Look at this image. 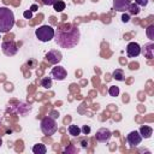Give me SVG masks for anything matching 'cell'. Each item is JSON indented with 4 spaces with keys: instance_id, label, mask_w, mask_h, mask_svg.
I'll list each match as a JSON object with an SVG mask.
<instances>
[{
    "instance_id": "obj_1",
    "label": "cell",
    "mask_w": 154,
    "mask_h": 154,
    "mask_svg": "<svg viewBox=\"0 0 154 154\" xmlns=\"http://www.w3.org/2000/svg\"><path fill=\"white\" fill-rule=\"evenodd\" d=\"M54 37L58 46H60L61 48L70 49L78 45L81 38V32L77 26H72L69 30L57 29V31H54Z\"/></svg>"
},
{
    "instance_id": "obj_2",
    "label": "cell",
    "mask_w": 154,
    "mask_h": 154,
    "mask_svg": "<svg viewBox=\"0 0 154 154\" xmlns=\"http://www.w3.org/2000/svg\"><path fill=\"white\" fill-rule=\"evenodd\" d=\"M14 25L13 12L5 6H0V32H8Z\"/></svg>"
},
{
    "instance_id": "obj_3",
    "label": "cell",
    "mask_w": 154,
    "mask_h": 154,
    "mask_svg": "<svg viewBox=\"0 0 154 154\" xmlns=\"http://www.w3.org/2000/svg\"><path fill=\"white\" fill-rule=\"evenodd\" d=\"M57 129H58V125H57V122H55L54 118L48 116V117H45L41 120V130H42V132L45 135L52 136V135L55 134Z\"/></svg>"
},
{
    "instance_id": "obj_4",
    "label": "cell",
    "mask_w": 154,
    "mask_h": 154,
    "mask_svg": "<svg viewBox=\"0 0 154 154\" xmlns=\"http://www.w3.org/2000/svg\"><path fill=\"white\" fill-rule=\"evenodd\" d=\"M36 37L42 42H48L54 37V29L49 25H42L35 31Z\"/></svg>"
},
{
    "instance_id": "obj_5",
    "label": "cell",
    "mask_w": 154,
    "mask_h": 154,
    "mask_svg": "<svg viewBox=\"0 0 154 154\" xmlns=\"http://www.w3.org/2000/svg\"><path fill=\"white\" fill-rule=\"evenodd\" d=\"M1 49H2V53L7 57H12L17 52H18V48H17V45L13 42V41H5L1 43Z\"/></svg>"
},
{
    "instance_id": "obj_6",
    "label": "cell",
    "mask_w": 154,
    "mask_h": 154,
    "mask_svg": "<svg viewBox=\"0 0 154 154\" xmlns=\"http://www.w3.org/2000/svg\"><path fill=\"white\" fill-rule=\"evenodd\" d=\"M63 59V55H61V52L58 51V49H51L47 54H46V60L49 63V64H53V65H57Z\"/></svg>"
},
{
    "instance_id": "obj_7",
    "label": "cell",
    "mask_w": 154,
    "mask_h": 154,
    "mask_svg": "<svg viewBox=\"0 0 154 154\" xmlns=\"http://www.w3.org/2000/svg\"><path fill=\"white\" fill-rule=\"evenodd\" d=\"M111 137H112V132H111L108 129H106V128H101V129H99V130L96 131V134H95V138H96V141H99V142H101V143L108 142Z\"/></svg>"
},
{
    "instance_id": "obj_8",
    "label": "cell",
    "mask_w": 154,
    "mask_h": 154,
    "mask_svg": "<svg viewBox=\"0 0 154 154\" xmlns=\"http://www.w3.org/2000/svg\"><path fill=\"white\" fill-rule=\"evenodd\" d=\"M66 76H67L66 70L63 66H59V65L55 66V67H53L52 71H51V77L54 78V79H57V81H63V79L66 78Z\"/></svg>"
},
{
    "instance_id": "obj_9",
    "label": "cell",
    "mask_w": 154,
    "mask_h": 154,
    "mask_svg": "<svg viewBox=\"0 0 154 154\" xmlns=\"http://www.w3.org/2000/svg\"><path fill=\"white\" fill-rule=\"evenodd\" d=\"M126 54L129 58H135L141 54V46L137 42H130L126 46Z\"/></svg>"
},
{
    "instance_id": "obj_10",
    "label": "cell",
    "mask_w": 154,
    "mask_h": 154,
    "mask_svg": "<svg viewBox=\"0 0 154 154\" xmlns=\"http://www.w3.org/2000/svg\"><path fill=\"white\" fill-rule=\"evenodd\" d=\"M126 141H128V143L131 146V147H136V146H138L140 143H141V141H142V136L140 135V132L138 131H131V132H129V135L126 136Z\"/></svg>"
},
{
    "instance_id": "obj_11",
    "label": "cell",
    "mask_w": 154,
    "mask_h": 154,
    "mask_svg": "<svg viewBox=\"0 0 154 154\" xmlns=\"http://www.w3.org/2000/svg\"><path fill=\"white\" fill-rule=\"evenodd\" d=\"M130 4H131L130 0H113V8L118 12H125L128 11Z\"/></svg>"
},
{
    "instance_id": "obj_12",
    "label": "cell",
    "mask_w": 154,
    "mask_h": 154,
    "mask_svg": "<svg viewBox=\"0 0 154 154\" xmlns=\"http://www.w3.org/2000/svg\"><path fill=\"white\" fill-rule=\"evenodd\" d=\"M141 53H142L146 58L153 59V57H154V43H153V42H149V43L144 45L143 48L141 47Z\"/></svg>"
},
{
    "instance_id": "obj_13",
    "label": "cell",
    "mask_w": 154,
    "mask_h": 154,
    "mask_svg": "<svg viewBox=\"0 0 154 154\" xmlns=\"http://www.w3.org/2000/svg\"><path fill=\"white\" fill-rule=\"evenodd\" d=\"M140 135L142 136V138H149L152 135H153V129L148 125H143L140 128Z\"/></svg>"
},
{
    "instance_id": "obj_14",
    "label": "cell",
    "mask_w": 154,
    "mask_h": 154,
    "mask_svg": "<svg viewBox=\"0 0 154 154\" xmlns=\"http://www.w3.org/2000/svg\"><path fill=\"white\" fill-rule=\"evenodd\" d=\"M46 152H47V148L42 143H37L32 147V153L34 154H46Z\"/></svg>"
},
{
    "instance_id": "obj_15",
    "label": "cell",
    "mask_w": 154,
    "mask_h": 154,
    "mask_svg": "<svg viewBox=\"0 0 154 154\" xmlns=\"http://www.w3.org/2000/svg\"><path fill=\"white\" fill-rule=\"evenodd\" d=\"M128 11H129V13L130 14H132V16H137L138 13H140V6L137 5V4H130L129 5V7H128Z\"/></svg>"
},
{
    "instance_id": "obj_16",
    "label": "cell",
    "mask_w": 154,
    "mask_h": 154,
    "mask_svg": "<svg viewBox=\"0 0 154 154\" xmlns=\"http://www.w3.org/2000/svg\"><path fill=\"white\" fill-rule=\"evenodd\" d=\"M112 77L117 81H124V72L122 69H116L112 73Z\"/></svg>"
},
{
    "instance_id": "obj_17",
    "label": "cell",
    "mask_w": 154,
    "mask_h": 154,
    "mask_svg": "<svg viewBox=\"0 0 154 154\" xmlns=\"http://www.w3.org/2000/svg\"><path fill=\"white\" fill-rule=\"evenodd\" d=\"M52 6H53V8H54L57 12H61V11H64V10H65V2H64V1H61V0L55 1Z\"/></svg>"
},
{
    "instance_id": "obj_18",
    "label": "cell",
    "mask_w": 154,
    "mask_h": 154,
    "mask_svg": "<svg viewBox=\"0 0 154 154\" xmlns=\"http://www.w3.org/2000/svg\"><path fill=\"white\" fill-rule=\"evenodd\" d=\"M41 85L45 89H49L52 87V77H43L41 79Z\"/></svg>"
},
{
    "instance_id": "obj_19",
    "label": "cell",
    "mask_w": 154,
    "mask_h": 154,
    "mask_svg": "<svg viewBox=\"0 0 154 154\" xmlns=\"http://www.w3.org/2000/svg\"><path fill=\"white\" fill-rule=\"evenodd\" d=\"M67 130H69V134H70L71 136H78V135L81 134V129H79L77 125H70Z\"/></svg>"
},
{
    "instance_id": "obj_20",
    "label": "cell",
    "mask_w": 154,
    "mask_h": 154,
    "mask_svg": "<svg viewBox=\"0 0 154 154\" xmlns=\"http://www.w3.org/2000/svg\"><path fill=\"white\" fill-rule=\"evenodd\" d=\"M108 94H109L111 96H113V97L118 96V95H119V88H118L117 85H112V87H109V89H108Z\"/></svg>"
},
{
    "instance_id": "obj_21",
    "label": "cell",
    "mask_w": 154,
    "mask_h": 154,
    "mask_svg": "<svg viewBox=\"0 0 154 154\" xmlns=\"http://www.w3.org/2000/svg\"><path fill=\"white\" fill-rule=\"evenodd\" d=\"M153 31H154V25L152 24V25H149V26L147 28V36H148L150 40L154 38V34H153Z\"/></svg>"
},
{
    "instance_id": "obj_22",
    "label": "cell",
    "mask_w": 154,
    "mask_h": 154,
    "mask_svg": "<svg viewBox=\"0 0 154 154\" xmlns=\"http://www.w3.org/2000/svg\"><path fill=\"white\" fill-rule=\"evenodd\" d=\"M135 4H137L138 6H147L148 5V0H135Z\"/></svg>"
},
{
    "instance_id": "obj_23",
    "label": "cell",
    "mask_w": 154,
    "mask_h": 154,
    "mask_svg": "<svg viewBox=\"0 0 154 154\" xmlns=\"http://www.w3.org/2000/svg\"><path fill=\"white\" fill-rule=\"evenodd\" d=\"M23 16H24V18L30 19V18L32 17V12H31V11H24V12H23Z\"/></svg>"
},
{
    "instance_id": "obj_24",
    "label": "cell",
    "mask_w": 154,
    "mask_h": 154,
    "mask_svg": "<svg viewBox=\"0 0 154 154\" xmlns=\"http://www.w3.org/2000/svg\"><path fill=\"white\" fill-rule=\"evenodd\" d=\"M81 131H83V134H84V135H88V134L90 132V128H89L88 125H84V126L82 128V130H81Z\"/></svg>"
},
{
    "instance_id": "obj_25",
    "label": "cell",
    "mask_w": 154,
    "mask_h": 154,
    "mask_svg": "<svg viewBox=\"0 0 154 154\" xmlns=\"http://www.w3.org/2000/svg\"><path fill=\"white\" fill-rule=\"evenodd\" d=\"M55 1H58V0H42V2H43L45 5H47V6H52Z\"/></svg>"
},
{
    "instance_id": "obj_26",
    "label": "cell",
    "mask_w": 154,
    "mask_h": 154,
    "mask_svg": "<svg viewBox=\"0 0 154 154\" xmlns=\"http://www.w3.org/2000/svg\"><path fill=\"white\" fill-rule=\"evenodd\" d=\"M122 20H123L124 23H128V22L130 20V16H129V14H125V13H124V14L122 16Z\"/></svg>"
},
{
    "instance_id": "obj_27",
    "label": "cell",
    "mask_w": 154,
    "mask_h": 154,
    "mask_svg": "<svg viewBox=\"0 0 154 154\" xmlns=\"http://www.w3.org/2000/svg\"><path fill=\"white\" fill-rule=\"evenodd\" d=\"M49 117H52V118H58V117H59V113H58L57 111H52Z\"/></svg>"
},
{
    "instance_id": "obj_28",
    "label": "cell",
    "mask_w": 154,
    "mask_h": 154,
    "mask_svg": "<svg viewBox=\"0 0 154 154\" xmlns=\"http://www.w3.org/2000/svg\"><path fill=\"white\" fill-rule=\"evenodd\" d=\"M81 144H82L83 148H85V147L88 146V141H87L85 138H84V140H81Z\"/></svg>"
},
{
    "instance_id": "obj_29",
    "label": "cell",
    "mask_w": 154,
    "mask_h": 154,
    "mask_svg": "<svg viewBox=\"0 0 154 154\" xmlns=\"http://www.w3.org/2000/svg\"><path fill=\"white\" fill-rule=\"evenodd\" d=\"M65 152H67V153H69V152H76V149H75V148L71 146L70 148H66V149H65Z\"/></svg>"
},
{
    "instance_id": "obj_30",
    "label": "cell",
    "mask_w": 154,
    "mask_h": 154,
    "mask_svg": "<svg viewBox=\"0 0 154 154\" xmlns=\"http://www.w3.org/2000/svg\"><path fill=\"white\" fill-rule=\"evenodd\" d=\"M36 8H37V6H36V5L34 4V5L31 6V8H30V11H31V12H34V11H36Z\"/></svg>"
},
{
    "instance_id": "obj_31",
    "label": "cell",
    "mask_w": 154,
    "mask_h": 154,
    "mask_svg": "<svg viewBox=\"0 0 154 154\" xmlns=\"http://www.w3.org/2000/svg\"><path fill=\"white\" fill-rule=\"evenodd\" d=\"M1 144H2V140H1V137H0V147H1Z\"/></svg>"
}]
</instances>
